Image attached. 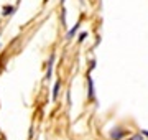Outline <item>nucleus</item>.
<instances>
[{"instance_id": "1", "label": "nucleus", "mask_w": 148, "mask_h": 140, "mask_svg": "<svg viewBox=\"0 0 148 140\" xmlns=\"http://www.w3.org/2000/svg\"><path fill=\"white\" fill-rule=\"evenodd\" d=\"M127 137V130L120 127V125H115V127H112L110 132H109V139L110 140H123Z\"/></svg>"}, {"instance_id": "2", "label": "nucleus", "mask_w": 148, "mask_h": 140, "mask_svg": "<svg viewBox=\"0 0 148 140\" xmlns=\"http://www.w3.org/2000/svg\"><path fill=\"white\" fill-rule=\"evenodd\" d=\"M87 97H89L90 101H95L94 82H92V78H90V74H87Z\"/></svg>"}, {"instance_id": "3", "label": "nucleus", "mask_w": 148, "mask_h": 140, "mask_svg": "<svg viewBox=\"0 0 148 140\" xmlns=\"http://www.w3.org/2000/svg\"><path fill=\"white\" fill-rule=\"evenodd\" d=\"M54 53L49 56V61H48V69H46V76H45V79L46 81H49V78H51V74H53V66H54Z\"/></svg>"}, {"instance_id": "4", "label": "nucleus", "mask_w": 148, "mask_h": 140, "mask_svg": "<svg viewBox=\"0 0 148 140\" xmlns=\"http://www.w3.org/2000/svg\"><path fill=\"white\" fill-rule=\"evenodd\" d=\"M79 28H81V23H76V25H74V27L71 28V30H69L68 33H66V40H73L74 35L77 33V30H79Z\"/></svg>"}, {"instance_id": "5", "label": "nucleus", "mask_w": 148, "mask_h": 140, "mask_svg": "<svg viewBox=\"0 0 148 140\" xmlns=\"http://www.w3.org/2000/svg\"><path fill=\"white\" fill-rule=\"evenodd\" d=\"M59 89H61V84H59V81L54 82V87H53V101H56L59 96Z\"/></svg>"}, {"instance_id": "6", "label": "nucleus", "mask_w": 148, "mask_h": 140, "mask_svg": "<svg viewBox=\"0 0 148 140\" xmlns=\"http://www.w3.org/2000/svg\"><path fill=\"white\" fill-rule=\"evenodd\" d=\"M13 12H15V8H13V7H3V16H8V15H12V13H13Z\"/></svg>"}, {"instance_id": "7", "label": "nucleus", "mask_w": 148, "mask_h": 140, "mask_svg": "<svg viewBox=\"0 0 148 140\" xmlns=\"http://www.w3.org/2000/svg\"><path fill=\"white\" fill-rule=\"evenodd\" d=\"M130 140H145V137H143L142 134H135V135H132V139Z\"/></svg>"}, {"instance_id": "8", "label": "nucleus", "mask_w": 148, "mask_h": 140, "mask_svg": "<svg viewBox=\"0 0 148 140\" xmlns=\"http://www.w3.org/2000/svg\"><path fill=\"white\" fill-rule=\"evenodd\" d=\"M86 38H87V33H86V32L79 33V43H81V41H84Z\"/></svg>"}, {"instance_id": "9", "label": "nucleus", "mask_w": 148, "mask_h": 140, "mask_svg": "<svg viewBox=\"0 0 148 140\" xmlns=\"http://www.w3.org/2000/svg\"><path fill=\"white\" fill-rule=\"evenodd\" d=\"M68 106H71V91H68Z\"/></svg>"}, {"instance_id": "10", "label": "nucleus", "mask_w": 148, "mask_h": 140, "mask_svg": "<svg viewBox=\"0 0 148 140\" xmlns=\"http://www.w3.org/2000/svg\"><path fill=\"white\" fill-rule=\"evenodd\" d=\"M140 134H142L143 137H147V139H148V130H142V132H140Z\"/></svg>"}, {"instance_id": "11", "label": "nucleus", "mask_w": 148, "mask_h": 140, "mask_svg": "<svg viewBox=\"0 0 148 140\" xmlns=\"http://www.w3.org/2000/svg\"><path fill=\"white\" fill-rule=\"evenodd\" d=\"M61 3H64V0H61Z\"/></svg>"}]
</instances>
